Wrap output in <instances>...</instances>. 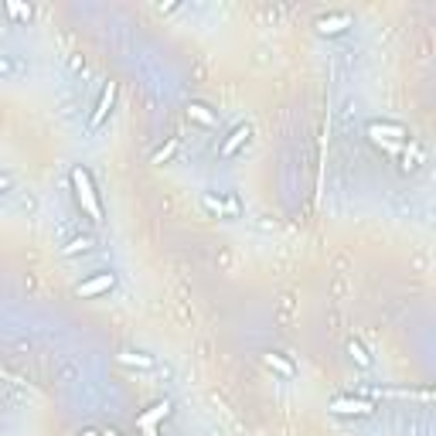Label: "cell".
I'll return each mask as SVG.
<instances>
[{
  "instance_id": "6da1fadb",
  "label": "cell",
  "mask_w": 436,
  "mask_h": 436,
  "mask_svg": "<svg viewBox=\"0 0 436 436\" xmlns=\"http://www.w3.org/2000/svg\"><path fill=\"white\" fill-rule=\"evenodd\" d=\"M69 181H72V191H76V201H79L82 215H89L92 222H102V201H99V191L92 184V171L82 168V164H76L69 171Z\"/></svg>"
},
{
  "instance_id": "7a4b0ae2",
  "label": "cell",
  "mask_w": 436,
  "mask_h": 436,
  "mask_svg": "<svg viewBox=\"0 0 436 436\" xmlns=\"http://www.w3.org/2000/svg\"><path fill=\"white\" fill-rule=\"evenodd\" d=\"M365 133H368V140H371L375 147H382V150H389V154H395L406 140H413L409 130H406L402 123H395V119H368V123H365Z\"/></svg>"
},
{
  "instance_id": "3957f363",
  "label": "cell",
  "mask_w": 436,
  "mask_h": 436,
  "mask_svg": "<svg viewBox=\"0 0 436 436\" xmlns=\"http://www.w3.org/2000/svg\"><path fill=\"white\" fill-rule=\"evenodd\" d=\"M328 413L345 416V420H368V416H375V402L365 395H338L328 402Z\"/></svg>"
},
{
  "instance_id": "277c9868",
  "label": "cell",
  "mask_w": 436,
  "mask_h": 436,
  "mask_svg": "<svg viewBox=\"0 0 436 436\" xmlns=\"http://www.w3.org/2000/svg\"><path fill=\"white\" fill-rule=\"evenodd\" d=\"M116 273L113 269H99V273H92L86 276L82 283H76V297H82V300H95V297H106V293H113L116 290Z\"/></svg>"
},
{
  "instance_id": "5b68a950",
  "label": "cell",
  "mask_w": 436,
  "mask_h": 436,
  "mask_svg": "<svg viewBox=\"0 0 436 436\" xmlns=\"http://www.w3.org/2000/svg\"><path fill=\"white\" fill-rule=\"evenodd\" d=\"M201 208L215 218H239L242 215V201L229 191V194H215V191H205L201 194Z\"/></svg>"
},
{
  "instance_id": "8992f818",
  "label": "cell",
  "mask_w": 436,
  "mask_h": 436,
  "mask_svg": "<svg viewBox=\"0 0 436 436\" xmlns=\"http://www.w3.org/2000/svg\"><path fill=\"white\" fill-rule=\"evenodd\" d=\"M116 95H119V82L109 79V82L102 86V92H99L92 113H89V130H99V126L109 119V113H113V106H116Z\"/></svg>"
},
{
  "instance_id": "52a82bcc",
  "label": "cell",
  "mask_w": 436,
  "mask_h": 436,
  "mask_svg": "<svg viewBox=\"0 0 436 436\" xmlns=\"http://www.w3.org/2000/svg\"><path fill=\"white\" fill-rule=\"evenodd\" d=\"M249 140H253V126H249V123H236V126L222 137V144H218V161H232Z\"/></svg>"
},
{
  "instance_id": "ba28073f",
  "label": "cell",
  "mask_w": 436,
  "mask_h": 436,
  "mask_svg": "<svg viewBox=\"0 0 436 436\" xmlns=\"http://www.w3.org/2000/svg\"><path fill=\"white\" fill-rule=\"evenodd\" d=\"M395 157H399V171H402V174H416V171L426 164V150H423V144H416V140H406V144L395 150Z\"/></svg>"
},
{
  "instance_id": "9c48e42d",
  "label": "cell",
  "mask_w": 436,
  "mask_h": 436,
  "mask_svg": "<svg viewBox=\"0 0 436 436\" xmlns=\"http://www.w3.org/2000/svg\"><path fill=\"white\" fill-rule=\"evenodd\" d=\"M351 27V14L348 10H338V14H324V17H317V34H324V38H338V34H345Z\"/></svg>"
},
{
  "instance_id": "30bf717a",
  "label": "cell",
  "mask_w": 436,
  "mask_h": 436,
  "mask_svg": "<svg viewBox=\"0 0 436 436\" xmlns=\"http://www.w3.org/2000/svg\"><path fill=\"white\" fill-rule=\"evenodd\" d=\"M187 119L198 123V126H205V130H215V126H218V113H215L205 99H191V102H187Z\"/></svg>"
},
{
  "instance_id": "8fae6325",
  "label": "cell",
  "mask_w": 436,
  "mask_h": 436,
  "mask_svg": "<svg viewBox=\"0 0 436 436\" xmlns=\"http://www.w3.org/2000/svg\"><path fill=\"white\" fill-rule=\"evenodd\" d=\"M95 249H99V239L86 232V236H76V239H69V242H65L58 253H62L65 260H72V256H89V253H95Z\"/></svg>"
},
{
  "instance_id": "7c38bea8",
  "label": "cell",
  "mask_w": 436,
  "mask_h": 436,
  "mask_svg": "<svg viewBox=\"0 0 436 436\" xmlns=\"http://www.w3.org/2000/svg\"><path fill=\"white\" fill-rule=\"evenodd\" d=\"M262 365H266L273 375H283V378H293V375H297V365H293L286 354H279V351H266V354H262Z\"/></svg>"
},
{
  "instance_id": "4fadbf2b",
  "label": "cell",
  "mask_w": 436,
  "mask_h": 436,
  "mask_svg": "<svg viewBox=\"0 0 436 436\" xmlns=\"http://www.w3.org/2000/svg\"><path fill=\"white\" fill-rule=\"evenodd\" d=\"M116 361H119V365H126V368H144V371L157 368V358H154V354H147V351H119V354H116Z\"/></svg>"
},
{
  "instance_id": "5bb4252c",
  "label": "cell",
  "mask_w": 436,
  "mask_h": 436,
  "mask_svg": "<svg viewBox=\"0 0 436 436\" xmlns=\"http://www.w3.org/2000/svg\"><path fill=\"white\" fill-rule=\"evenodd\" d=\"M168 416H171V402H157V406H154L150 413L137 416V423H140L144 430H154V426H157L161 420H168Z\"/></svg>"
},
{
  "instance_id": "9a60e30c",
  "label": "cell",
  "mask_w": 436,
  "mask_h": 436,
  "mask_svg": "<svg viewBox=\"0 0 436 436\" xmlns=\"http://www.w3.org/2000/svg\"><path fill=\"white\" fill-rule=\"evenodd\" d=\"M345 351H348V358L354 361V365H358V368H371V365H375V358L368 354V348H365L361 341H354V338H351L348 345H345Z\"/></svg>"
},
{
  "instance_id": "2e32d148",
  "label": "cell",
  "mask_w": 436,
  "mask_h": 436,
  "mask_svg": "<svg viewBox=\"0 0 436 436\" xmlns=\"http://www.w3.org/2000/svg\"><path fill=\"white\" fill-rule=\"evenodd\" d=\"M3 10H7L10 21H21V24H27V21L34 17V7H31V3H17V0H7Z\"/></svg>"
},
{
  "instance_id": "e0dca14e",
  "label": "cell",
  "mask_w": 436,
  "mask_h": 436,
  "mask_svg": "<svg viewBox=\"0 0 436 436\" xmlns=\"http://www.w3.org/2000/svg\"><path fill=\"white\" fill-rule=\"evenodd\" d=\"M177 147H181V140H177V137H171V140H168L164 147H157V150H154L150 164H157V168H161V164H168V161H171V157L177 154Z\"/></svg>"
},
{
  "instance_id": "ac0fdd59",
  "label": "cell",
  "mask_w": 436,
  "mask_h": 436,
  "mask_svg": "<svg viewBox=\"0 0 436 436\" xmlns=\"http://www.w3.org/2000/svg\"><path fill=\"white\" fill-rule=\"evenodd\" d=\"M14 191H17V184H14V174L0 171V198H10Z\"/></svg>"
},
{
  "instance_id": "d6986e66",
  "label": "cell",
  "mask_w": 436,
  "mask_h": 436,
  "mask_svg": "<svg viewBox=\"0 0 436 436\" xmlns=\"http://www.w3.org/2000/svg\"><path fill=\"white\" fill-rule=\"evenodd\" d=\"M14 72H17V62H10L7 55H0V79L3 76H14Z\"/></svg>"
},
{
  "instance_id": "ffe728a7",
  "label": "cell",
  "mask_w": 436,
  "mask_h": 436,
  "mask_svg": "<svg viewBox=\"0 0 436 436\" xmlns=\"http://www.w3.org/2000/svg\"><path fill=\"white\" fill-rule=\"evenodd\" d=\"M99 436H123V433H119V430H102Z\"/></svg>"
},
{
  "instance_id": "44dd1931",
  "label": "cell",
  "mask_w": 436,
  "mask_h": 436,
  "mask_svg": "<svg viewBox=\"0 0 436 436\" xmlns=\"http://www.w3.org/2000/svg\"><path fill=\"white\" fill-rule=\"evenodd\" d=\"M79 436H99V430H82Z\"/></svg>"
}]
</instances>
